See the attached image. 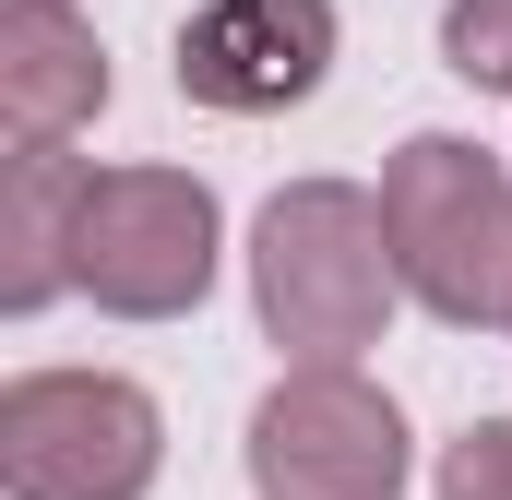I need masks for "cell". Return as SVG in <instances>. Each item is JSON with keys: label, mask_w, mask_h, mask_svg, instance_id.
<instances>
[{"label": "cell", "mask_w": 512, "mask_h": 500, "mask_svg": "<svg viewBox=\"0 0 512 500\" xmlns=\"http://www.w3.org/2000/svg\"><path fill=\"white\" fill-rule=\"evenodd\" d=\"M251 500H405V417L358 358H298L251 405Z\"/></svg>", "instance_id": "obj_5"}, {"label": "cell", "mask_w": 512, "mask_h": 500, "mask_svg": "<svg viewBox=\"0 0 512 500\" xmlns=\"http://www.w3.org/2000/svg\"><path fill=\"white\" fill-rule=\"evenodd\" d=\"M441 60H453L477 96H512V0H453V12H441Z\"/></svg>", "instance_id": "obj_9"}, {"label": "cell", "mask_w": 512, "mask_h": 500, "mask_svg": "<svg viewBox=\"0 0 512 500\" xmlns=\"http://www.w3.org/2000/svg\"><path fill=\"white\" fill-rule=\"evenodd\" d=\"M84 191H96L84 155H60V143H12V179H0V310H48V298L72 286Z\"/></svg>", "instance_id": "obj_8"}, {"label": "cell", "mask_w": 512, "mask_h": 500, "mask_svg": "<svg viewBox=\"0 0 512 500\" xmlns=\"http://www.w3.org/2000/svg\"><path fill=\"white\" fill-rule=\"evenodd\" d=\"M167 417L120 370H12L0 381V489L12 500H143Z\"/></svg>", "instance_id": "obj_3"}, {"label": "cell", "mask_w": 512, "mask_h": 500, "mask_svg": "<svg viewBox=\"0 0 512 500\" xmlns=\"http://www.w3.org/2000/svg\"><path fill=\"white\" fill-rule=\"evenodd\" d=\"M334 72V0H203L179 24V96L215 120H274L322 96Z\"/></svg>", "instance_id": "obj_6"}, {"label": "cell", "mask_w": 512, "mask_h": 500, "mask_svg": "<svg viewBox=\"0 0 512 500\" xmlns=\"http://www.w3.org/2000/svg\"><path fill=\"white\" fill-rule=\"evenodd\" d=\"M215 250H227V227H215V191L191 167H96L72 286L108 322H179V310H203Z\"/></svg>", "instance_id": "obj_4"}, {"label": "cell", "mask_w": 512, "mask_h": 500, "mask_svg": "<svg viewBox=\"0 0 512 500\" xmlns=\"http://www.w3.org/2000/svg\"><path fill=\"white\" fill-rule=\"evenodd\" d=\"M441 500H512V417H477L465 441H441Z\"/></svg>", "instance_id": "obj_10"}, {"label": "cell", "mask_w": 512, "mask_h": 500, "mask_svg": "<svg viewBox=\"0 0 512 500\" xmlns=\"http://www.w3.org/2000/svg\"><path fill=\"white\" fill-rule=\"evenodd\" d=\"M393 227L358 179H286L251 227V310L286 358H370L393 322Z\"/></svg>", "instance_id": "obj_1"}, {"label": "cell", "mask_w": 512, "mask_h": 500, "mask_svg": "<svg viewBox=\"0 0 512 500\" xmlns=\"http://www.w3.org/2000/svg\"><path fill=\"white\" fill-rule=\"evenodd\" d=\"M382 227L393 274L417 310H441L453 334L512 322V167L465 131H417L382 167Z\"/></svg>", "instance_id": "obj_2"}, {"label": "cell", "mask_w": 512, "mask_h": 500, "mask_svg": "<svg viewBox=\"0 0 512 500\" xmlns=\"http://www.w3.org/2000/svg\"><path fill=\"white\" fill-rule=\"evenodd\" d=\"M108 108V48L72 0H0V131L12 143H72Z\"/></svg>", "instance_id": "obj_7"}]
</instances>
